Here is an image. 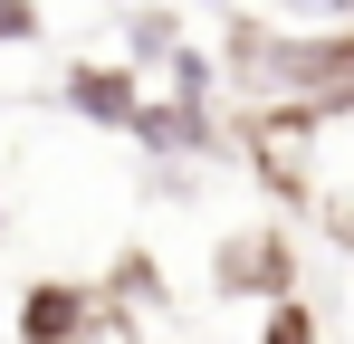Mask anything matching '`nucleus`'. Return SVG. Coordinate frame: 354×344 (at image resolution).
<instances>
[{"label": "nucleus", "mask_w": 354, "mask_h": 344, "mask_svg": "<svg viewBox=\"0 0 354 344\" xmlns=\"http://www.w3.org/2000/svg\"><path fill=\"white\" fill-rule=\"evenodd\" d=\"M288 278H297L288 239H230V258H221V287L230 296H288Z\"/></svg>", "instance_id": "f03ea898"}, {"label": "nucleus", "mask_w": 354, "mask_h": 344, "mask_svg": "<svg viewBox=\"0 0 354 344\" xmlns=\"http://www.w3.org/2000/svg\"><path fill=\"white\" fill-rule=\"evenodd\" d=\"M259 344H326V335H316V316H306L297 296H268V325H259Z\"/></svg>", "instance_id": "7ed1b4c3"}, {"label": "nucleus", "mask_w": 354, "mask_h": 344, "mask_svg": "<svg viewBox=\"0 0 354 344\" xmlns=\"http://www.w3.org/2000/svg\"><path fill=\"white\" fill-rule=\"evenodd\" d=\"M96 325H115L96 287H29L19 296V344H96Z\"/></svg>", "instance_id": "f257e3e1"}]
</instances>
